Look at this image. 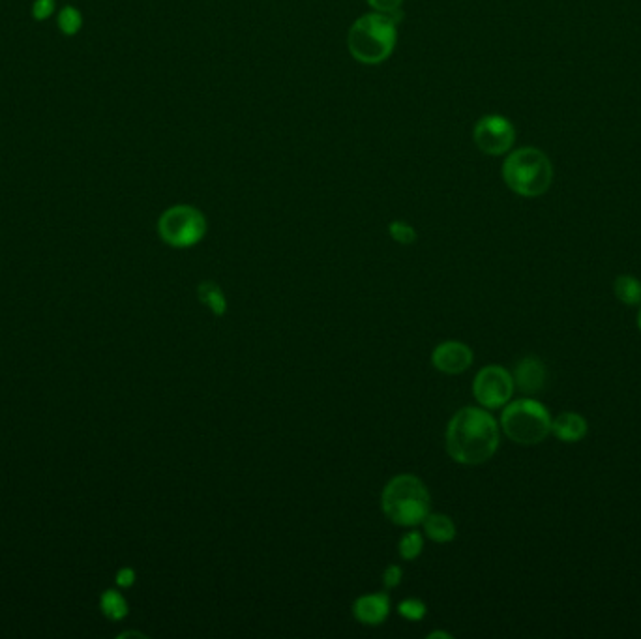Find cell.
<instances>
[{
    "label": "cell",
    "mask_w": 641,
    "mask_h": 639,
    "mask_svg": "<svg viewBox=\"0 0 641 639\" xmlns=\"http://www.w3.org/2000/svg\"><path fill=\"white\" fill-rule=\"evenodd\" d=\"M499 448V424L480 407H463L448 424L447 450L462 465H480L492 460Z\"/></svg>",
    "instance_id": "6da1fadb"
},
{
    "label": "cell",
    "mask_w": 641,
    "mask_h": 639,
    "mask_svg": "<svg viewBox=\"0 0 641 639\" xmlns=\"http://www.w3.org/2000/svg\"><path fill=\"white\" fill-rule=\"evenodd\" d=\"M396 15L373 14L362 15L353 23L347 34L349 53L360 64H381L392 55L398 42V21Z\"/></svg>",
    "instance_id": "7a4b0ae2"
},
{
    "label": "cell",
    "mask_w": 641,
    "mask_h": 639,
    "mask_svg": "<svg viewBox=\"0 0 641 639\" xmlns=\"http://www.w3.org/2000/svg\"><path fill=\"white\" fill-rule=\"evenodd\" d=\"M388 520L400 527H417L430 514V493L415 475L394 476L381 495Z\"/></svg>",
    "instance_id": "3957f363"
},
{
    "label": "cell",
    "mask_w": 641,
    "mask_h": 639,
    "mask_svg": "<svg viewBox=\"0 0 641 639\" xmlns=\"http://www.w3.org/2000/svg\"><path fill=\"white\" fill-rule=\"evenodd\" d=\"M503 179L514 194L540 197L552 186L553 165L542 150L523 147L508 154L503 164Z\"/></svg>",
    "instance_id": "277c9868"
},
{
    "label": "cell",
    "mask_w": 641,
    "mask_h": 639,
    "mask_svg": "<svg viewBox=\"0 0 641 639\" xmlns=\"http://www.w3.org/2000/svg\"><path fill=\"white\" fill-rule=\"evenodd\" d=\"M501 428L516 445H538L552 433V415L537 400L523 398L507 403L501 415Z\"/></svg>",
    "instance_id": "5b68a950"
},
{
    "label": "cell",
    "mask_w": 641,
    "mask_h": 639,
    "mask_svg": "<svg viewBox=\"0 0 641 639\" xmlns=\"http://www.w3.org/2000/svg\"><path fill=\"white\" fill-rule=\"evenodd\" d=\"M158 233L171 248H192L207 235V218L192 205H175L160 216Z\"/></svg>",
    "instance_id": "8992f818"
},
{
    "label": "cell",
    "mask_w": 641,
    "mask_h": 639,
    "mask_svg": "<svg viewBox=\"0 0 641 639\" xmlns=\"http://www.w3.org/2000/svg\"><path fill=\"white\" fill-rule=\"evenodd\" d=\"M514 377L503 366H486L477 373L473 383V394L484 409L505 407L514 394Z\"/></svg>",
    "instance_id": "52a82bcc"
},
{
    "label": "cell",
    "mask_w": 641,
    "mask_h": 639,
    "mask_svg": "<svg viewBox=\"0 0 641 639\" xmlns=\"http://www.w3.org/2000/svg\"><path fill=\"white\" fill-rule=\"evenodd\" d=\"M478 149L488 156H501L512 149L516 141V130L507 117L486 115L478 120L473 130Z\"/></svg>",
    "instance_id": "ba28073f"
},
{
    "label": "cell",
    "mask_w": 641,
    "mask_h": 639,
    "mask_svg": "<svg viewBox=\"0 0 641 639\" xmlns=\"http://www.w3.org/2000/svg\"><path fill=\"white\" fill-rule=\"evenodd\" d=\"M433 368L447 375H460L473 364V349L462 342H445L433 349Z\"/></svg>",
    "instance_id": "9c48e42d"
},
{
    "label": "cell",
    "mask_w": 641,
    "mask_h": 639,
    "mask_svg": "<svg viewBox=\"0 0 641 639\" xmlns=\"http://www.w3.org/2000/svg\"><path fill=\"white\" fill-rule=\"evenodd\" d=\"M514 387L523 394H537L546 385V366L537 357H525L514 368Z\"/></svg>",
    "instance_id": "30bf717a"
},
{
    "label": "cell",
    "mask_w": 641,
    "mask_h": 639,
    "mask_svg": "<svg viewBox=\"0 0 641 639\" xmlns=\"http://www.w3.org/2000/svg\"><path fill=\"white\" fill-rule=\"evenodd\" d=\"M388 613H390V598L385 593L360 596L353 604V615L362 625H383L387 621Z\"/></svg>",
    "instance_id": "8fae6325"
},
{
    "label": "cell",
    "mask_w": 641,
    "mask_h": 639,
    "mask_svg": "<svg viewBox=\"0 0 641 639\" xmlns=\"http://www.w3.org/2000/svg\"><path fill=\"white\" fill-rule=\"evenodd\" d=\"M587 420L580 413H561L552 418V433L563 443H578L587 435Z\"/></svg>",
    "instance_id": "7c38bea8"
},
{
    "label": "cell",
    "mask_w": 641,
    "mask_h": 639,
    "mask_svg": "<svg viewBox=\"0 0 641 639\" xmlns=\"http://www.w3.org/2000/svg\"><path fill=\"white\" fill-rule=\"evenodd\" d=\"M424 525V535L437 544H447L456 538V525L447 514H428Z\"/></svg>",
    "instance_id": "4fadbf2b"
},
{
    "label": "cell",
    "mask_w": 641,
    "mask_h": 639,
    "mask_svg": "<svg viewBox=\"0 0 641 639\" xmlns=\"http://www.w3.org/2000/svg\"><path fill=\"white\" fill-rule=\"evenodd\" d=\"M613 293L625 306H640L641 304V282L636 276H630V274L617 276L613 282Z\"/></svg>",
    "instance_id": "5bb4252c"
},
{
    "label": "cell",
    "mask_w": 641,
    "mask_h": 639,
    "mask_svg": "<svg viewBox=\"0 0 641 639\" xmlns=\"http://www.w3.org/2000/svg\"><path fill=\"white\" fill-rule=\"evenodd\" d=\"M197 297L201 300V304H205L210 312L218 317H222L227 312V300H225L224 291L220 289V285L214 282H203L197 287Z\"/></svg>",
    "instance_id": "9a60e30c"
},
{
    "label": "cell",
    "mask_w": 641,
    "mask_h": 639,
    "mask_svg": "<svg viewBox=\"0 0 641 639\" xmlns=\"http://www.w3.org/2000/svg\"><path fill=\"white\" fill-rule=\"evenodd\" d=\"M57 25L64 36H75L83 29V14L74 6H64L57 17Z\"/></svg>",
    "instance_id": "2e32d148"
},
{
    "label": "cell",
    "mask_w": 641,
    "mask_h": 639,
    "mask_svg": "<svg viewBox=\"0 0 641 639\" xmlns=\"http://www.w3.org/2000/svg\"><path fill=\"white\" fill-rule=\"evenodd\" d=\"M102 610H104L109 619L120 621V619H124L128 615V604L117 591H107L102 596Z\"/></svg>",
    "instance_id": "e0dca14e"
},
{
    "label": "cell",
    "mask_w": 641,
    "mask_h": 639,
    "mask_svg": "<svg viewBox=\"0 0 641 639\" xmlns=\"http://www.w3.org/2000/svg\"><path fill=\"white\" fill-rule=\"evenodd\" d=\"M398 548H400L403 561H415L424 548V536L417 531H411V533L402 536Z\"/></svg>",
    "instance_id": "ac0fdd59"
},
{
    "label": "cell",
    "mask_w": 641,
    "mask_h": 639,
    "mask_svg": "<svg viewBox=\"0 0 641 639\" xmlns=\"http://www.w3.org/2000/svg\"><path fill=\"white\" fill-rule=\"evenodd\" d=\"M398 613L407 621H420L426 615V604L418 598H407L398 604Z\"/></svg>",
    "instance_id": "d6986e66"
},
{
    "label": "cell",
    "mask_w": 641,
    "mask_h": 639,
    "mask_svg": "<svg viewBox=\"0 0 641 639\" xmlns=\"http://www.w3.org/2000/svg\"><path fill=\"white\" fill-rule=\"evenodd\" d=\"M388 231H390V237L400 244H413L417 240V231L409 223L392 222Z\"/></svg>",
    "instance_id": "ffe728a7"
},
{
    "label": "cell",
    "mask_w": 641,
    "mask_h": 639,
    "mask_svg": "<svg viewBox=\"0 0 641 639\" xmlns=\"http://www.w3.org/2000/svg\"><path fill=\"white\" fill-rule=\"evenodd\" d=\"M57 12V2L55 0H34L32 2V17L36 21H47Z\"/></svg>",
    "instance_id": "44dd1931"
},
{
    "label": "cell",
    "mask_w": 641,
    "mask_h": 639,
    "mask_svg": "<svg viewBox=\"0 0 641 639\" xmlns=\"http://www.w3.org/2000/svg\"><path fill=\"white\" fill-rule=\"evenodd\" d=\"M368 4L379 14L402 17L403 0H368Z\"/></svg>",
    "instance_id": "7402d4cb"
},
{
    "label": "cell",
    "mask_w": 641,
    "mask_h": 639,
    "mask_svg": "<svg viewBox=\"0 0 641 639\" xmlns=\"http://www.w3.org/2000/svg\"><path fill=\"white\" fill-rule=\"evenodd\" d=\"M402 578L403 570L400 566L396 565L388 566L387 570H385V574H383V580H385L387 589H394V587H398V585L402 583Z\"/></svg>",
    "instance_id": "603a6c76"
},
{
    "label": "cell",
    "mask_w": 641,
    "mask_h": 639,
    "mask_svg": "<svg viewBox=\"0 0 641 639\" xmlns=\"http://www.w3.org/2000/svg\"><path fill=\"white\" fill-rule=\"evenodd\" d=\"M135 581V572L132 570V568H122L119 572V576H117V583H119L120 587H130V585H134Z\"/></svg>",
    "instance_id": "cb8c5ba5"
},
{
    "label": "cell",
    "mask_w": 641,
    "mask_h": 639,
    "mask_svg": "<svg viewBox=\"0 0 641 639\" xmlns=\"http://www.w3.org/2000/svg\"><path fill=\"white\" fill-rule=\"evenodd\" d=\"M428 638L433 639V638H447L450 639L452 636L450 634H445V632H433V634H430Z\"/></svg>",
    "instance_id": "d4e9b609"
},
{
    "label": "cell",
    "mask_w": 641,
    "mask_h": 639,
    "mask_svg": "<svg viewBox=\"0 0 641 639\" xmlns=\"http://www.w3.org/2000/svg\"><path fill=\"white\" fill-rule=\"evenodd\" d=\"M636 323H638V328H640V332H641V308H640V312H638V319H636Z\"/></svg>",
    "instance_id": "484cf974"
}]
</instances>
